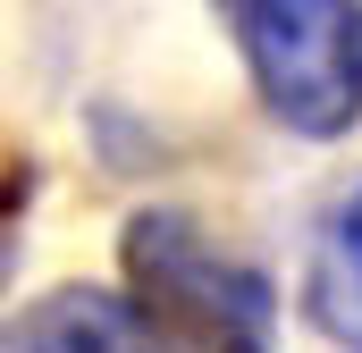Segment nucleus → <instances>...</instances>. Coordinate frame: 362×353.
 Returning a JSON list of instances; mask_svg holds the SVG:
<instances>
[{"mask_svg":"<svg viewBox=\"0 0 362 353\" xmlns=\"http://www.w3.org/2000/svg\"><path fill=\"white\" fill-rule=\"evenodd\" d=\"M127 303L169 353H278V286L245 253L211 244L194 210H135L118 236Z\"/></svg>","mask_w":362,"mask_h":353,"instance_id":"nucleus-1","label":"nucleus"},{"mask_svg":"<svg viewBox=\"0 0 362 353\" xmlns=\"http://www.w3.org/2000/svg\"><path fill=\"white\" fill-rule=\"evenodd\" d=\"M228 42L286 135L337 143L362 126V8L354 0H228Z\"/></svg>","mask_w":362,"mask_h":353,"instance_id":"nucleus-2","label":"nucleus"},{"mask_svg":"<svg viewBox=\"0 0 362 353\" xmlns=\"http://www.w3.org/2000/svg\"><path fill=\"white\" fill-rule=\"evenodd\" d=\"M0 353H169V345L118 286H51L17 320H0Z\"/></svg>","mask_w":362,"mask_h":353,"instance_id":"nucleus-3","label":"nucleus"},{"mask_svg":"<svg viewBox=\"0 0 362 353\" xmlns=\"http://www.w3.org/2000/svg\"><path fill=\"white\" fill-rule=\"evenodd\" d=\"M303 311L337 353H362V185H346L312 236L303 261Z\"/></svg>","mask_w":362,"mask_h":353,"instance_id":"nucleus-4","label":"nucleus"}]
</instances>
